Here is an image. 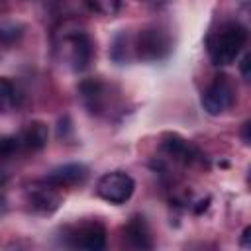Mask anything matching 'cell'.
<instances>
[{"label":"cell","instance_id":"cell-1","mask_svg":"<svg viewBox=\"0 0 251 251\" xmlns=\"http://www.w3.org/2000/svg\"><path fill=\"white\" fill-rule=\"evenodd\" d=\"M55 53L65 61L71 71L82 73L90 67L94 55V43L86 27L76 20H65L53 33Z\"/></svg>","mask_w":251,"mask_h":251},{"label":"cell","instance_id":"cell-2","mask_svg":"<svg viewBox=\"0 0 251 251\" xmlns=\"http://www.w3.org/2000/svg\"><path fill=\"white\" fill-rule=\"evenodd\" d=\"M249 31L239 22H226L206 37V51L216 67L231 65L247 45Z\"/></svg>","mask_w":251,"mask_h":251},{"label":"cell","instance_id":"cell-3","mask_svg":"<svg viewBox=\"0 0 251 251\" xmlns=\"http://www.w3.org/2000/svg\"><path fill=\"white\" fill-rule=\"evenodd\" d=\"M131 59H139L145 63L163 61L173 51V39L169 31L161 25H145L135 35H129Z\"/></svg>","mask_w":251,"mask_h":251},{"label":"cell","instance_id":"cell-4","mask_svg":"<svg viewBox=\"0 0 251 251\" xmlns=\"http://www.w3.org/2000/svg\"><path fill=\"white\" fill-rule=\"evenodd\" d=\"M106 239H108V231L100 220L76 222V224L65 226V229H63V241L69 247L100 251L106 247Z\"/></svg>","mask_w":251,"mask_h":251},{"label":"cell","instance_id":"cell-5","mask_svg":"<svg viewBox=\"0 0 251 251\" xmlns=\"http://www.w3.org/2000/svg\"><path fill=\"white\" fill-rule=\"evenodd\" d=\"M237 98V86L231 80L229 75L220 73L214 76V80L204 88L202 96H200V104L204 108L206 114L210 116H220L224 112H227Z\"/></svg>","mask_w":251,"mask_h":251},{"label":"cell","instance_id":"cell-6","mask_svg":"<svg viewBox=\"0 0 251 251\" xmlns=\"http://www.w3.org/2000/svg\"><path fill=\"white\" fill-rule=\"evenodd\" d=\"M135 190V180L124 171L104 173L96 182V194L110 204H126Z\"/></svg>","mask_w":251,"mask_h":251},{"label":"cell","instance_id":"cell-7","mask_svg":"<svg viewBox=\"0 0 251 251\" xmlns=\"http://www.w3.org/2000/svg\"><path fill=\"white\" fill-rule=\"evenodd\" d=\"M61 202H63V198L59 194V188L53 186L51 182H47L45 178L31 182L25 188V204H27V210L31 214L51 216L59 210Z\"/></svg>","mask_w":251,"mask_h":251},{"label":"cell","instance_id":"cell-8","mask_svg":"<svg viewBox=\"0 0 251 251\" xmlns=\"http://www.w3.org/2000/svg\"><path fill=\"white\" fill-rule=\"evenodd\" d=\"M78 100L82 108L92 116H102L108 112V106L112 104V90L110 86L100 78H82L76 86Z\"/></svg>","mask_w":251,"mask_h":251},{"label":"cell","instance_id":"cell-9","mask_svg":"<svg viewBox=\"0 0 251 251\" xmlns=\"http://www.w3.org/2000/svg\"><path fill=\"white\" fill-rule=\"evenodd\" d=\"M161 149H163V153H167V157H171L173 161H176L184 167L206 165V159L198 151V147L178 133H165L161 139Z\"/></svg>","mask_w":251,"mask_h":251},{"label":"cell","instance_id":"cell-10","mask_svg":"<svg viewBox=\"0 0 251 251\" xmlns=\"http://www.w3.org/2000/svg\"><path fill=\"white\" fill-rule=\"evenodd\" d=\"M88 178V167L82 163H67L57 169H53L45 180L51 182L57 188H71V186H80Z\"/></svg>","mask_w":251,"mask_h":251},{"label":"cell","instance_id":"cell-11","mask_svg":"<svg viewBox=\"0 0 251 251\" xmlns=\"http://www.w3.org/2000/svg\"><path fill=\"white\" fill-rule=\"evenodd\" d=\"M124 237L133 249H153V235L143 216L135 214L124 226Z\"/></svg>","mask_w":251,"mask_h":251},{"label":"cell","instance_id":"cell-12","mask_svg":"<svg viewBox=\"0 0 251 251\" xmlns=\"http://www.w3.org/2000/svg\"><path fill=\"white\" fill-rule=\"evenodd\" d=\"M18 137H20L22 147H24L25 151L35 153V151H41V149L47 145V141H49V127H47L45 122L33 120V122H29V124L24 127V131H22Z\"/></svg>","mask_w":251,"mask_h":251},{"label":"cell","instance_id":"cell-13","mask_svg":"<svg viewBox=\"0 0 251 251\" xmlns=\"http://www.w3.org/2000/svg\"><path fill=\"white\" fill-rule=\"evenodd\" d=\"M18 104H20V94L16 84L10 78L0 76V116L10 114Z\"/></svg>","mask_w":251,"mask_h":251},{"label":"cell","instance_id":"cell-14","mask_svg":"<svg viewBox=\"0 0 251 251\" xmlns=\"http://www.w3.org/2000/svg\"><path fill=\"white\" fill-rule=\"evenodd\" d=\"M22 35H24V25H22L20 22H12V20L0 22V43L12 45V43H16Z\"/></svg>","mask_w":251,"mask_h":251},{"label":"cell","instance_id":"cell-15","mask_svg":"<svg viewBox=\"0 0 251 251\" xmlns=\"http://www.w3.org/2000/svg\"><path fill=\"white\" fill-rule=\"evenodd\" d=\"M84 6L100 16H114L122 8V0H82Z\"/></svg>","mask_w":251,"mask_h":251},{"label":"cell","instance_id":"cell-16","mask_svg":"<svg viewBox=\"0 0 251 251\" xmlns=\"http://www.w3.org/2000/svg\"><path fill=\"white\" fill-rule=\"evenodd\" d=\"M22 141L16 135H8V137H0V161L12 159L22 151Z\"/></svg>","mask_w":251,"mask_h":251},{"label":"cell","instance_id":"cell-17","mask_svg":"<svg viewBox=\"0 0 251 251\" xmlns=\"http://www.w3.org/2000/svg\"><path fill=\"white\" fill-rule=\"evenodd\" d=\"M71 133H73L71 118H69V116H63V118L59 120V126H57V137L65 141V139H69V137H71Z\"/></svg>","mask_w":251,"mask_h":251},{"label":"cell","instance_id":"cell-18","mask_svg":"<svg viewBox=\"0 0 251 251\" xmlns=\"http://www.w3.org/2000/svg\"><path fill=\"white\" fill-rule=\"evenodd\" d=\"M249 61H251V57H249V53H245V55H243V59H241V65H239L241 75H243L245 78L249 76Z\"/></svg>","mask_w":251,"mask_h":251},{"label":"cell","instance_id":"cell-19","mask_svg":"<svg viewBox=\"0 0 251 251\" xmlns=\"http://www.w3.org/2000/svg\"><path fill=\"white\" fill-rule=\"evenodd\" d=\"M249 127H251L249 122H245V124L241 126V139H243L245 145H249V141H251V137H249Z\"/></svg>","mask_w":251,"mask_h":251},{"label":"cell","instance_id":"cell-20","mask_svg":"<svg viewBox=\"0 0 251 251\" xmlns=\"http://www.w3.org/2000/svg\"><path fill=\"white\" fill-rule=\"evenodd\" d=\"M249 233H251V227H245L243 233H241V235H243V237H241V245H243V247H249Z\"/></svg>","mask_w":251,"mask_h":251},{"label":"cell","instance_id":"cell-21","mask_svg":"<svg viewBox=\"0 0 251 251\" xmlns=\"http://www.w3.org/2000/svg\"><path fill=\"white\" fill-rule=\"evenodd\" d=\"M8 176H10V175H8V173H6V171H4L2 167H0V186H2V184H6Z\"/></svg>","mask_w":251,"mask_h":251},{"label":"cell","instance_id":"cell-22","mask_svg":"<svg viewBox=\"0 0 251 251\" xmlns=\"http://www.w3.org/2000/svg\"><path fill=\"white\" fill-rule=\"evenodd\" d=\"M141 2H157V0H141Z\"/></svg>","mask_w":251,"mask_h":251}]
</instances>
